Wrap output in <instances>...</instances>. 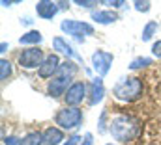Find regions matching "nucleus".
Instances as JSON below:
<instances>
[{"label": "nucleus", "instance_id": "f257e3e1", "mask_svg": "<svg viewBox=\"0 0 161 145\" xmlns=\"http://www.w3.org/2000/svg\"><path fill=\"white\" fill-rule=\"evenodd\" d=\"M109 130H111L114 140H118L122 143H127V142H133L141 134V123L131 115H116L111 121Z\"/></svg>", "mask_w": 161, "mask_h": 145}, {"label": "nucleus", "instance_id": "f03ea898", "mask_svg": "<svg viewBox=\"0 0 161 145\" xmlns=\"http://www.w3.org/2000/svg\"><path fill=\"white\" fill-rule=\"evenodd\" d=\"M77 72V65L73 62H64L60 67L56 76L49 82V88H47V93L53 97V99H58L62 95H66V91L71 88L69 82H71V76Z\"/></svg>", "mask_w": 161, "mask_h": 145}, {"label": "nucleus", "instance_id": "7ed1b4c3", "mask_svg": "<svg viewBox=\"0 0 161 145\" xmlns=\"http://www.w3.org/2000/svg\"><path fill=\"white\" fill-rule=\"evenodd\" d=\"M142 80L137 76H127L122 78L120 82L113 88V95L122 102H135L137 99L142 97Z\"/></svg>", "mask_w": 161, "mask_h": 145}, {"label": "nucleus", "instance_id": "20e7f679", "mask_svg": "<svg viewBox=\"0 0 161 145\" xmlns=\"http://www.w3.org/2000/svg\"><path fill=\"white\" fill-rule=\"evenodd\" d=\"M56 125H60L62 128L66 130H71V128H77L80 123H82V112L79 108H73V106H68V108L60 110L54 117Z\"/></svg>", "mask_w": 161, "mask_h": 145}, {"label": "nucleus", "instance_id": "39448f33", "mask_svg": "<svg viewBox=\"0 0 161 145\" xmlns=\"http://www.w3.org/2000/svg\"><path fill=\"white\" fill-rule=\"evenodd\" d=\"M60 28H62L68 36H73L79 43L84 41V36H94V26L88 24V22H80V21L66 19V21H62Z\"/></svg>", "mask_w": 161, "mask_h": 145}, {"label": "nucleus", "instance_id": "423d86ee", "mask_svg": "<svg viewBox=\"0 0 161 145\" xmlns=\"http://www.w3.org/2000/svg\"><path fill=\"white\" fill-rule=\"evenodd\" d=\"M43 50L38 47H32V48H26L19 54V65L25 67V69H34V67H41L43 63Z\"/></svg>", "mask_w": 161, "mask_h": 145}, {"label": "nucleus", "instance_id": "0eeeda50", "mask_svg": "<svg viewBox=\"0 0 161 145\" xmlns=\"http://www.w3.org/2000/svg\"><path fill=\"white\" fill-rule=\"evenodd\" d=\"M84 97H86V84H84V82H73L71 88L66 91L64 101H66L68 106L77 108V104H80V102L84 101Z\"/></svg>", "mask_w": 161, "mask_h": 145}, {"label": "nucleus", "instance_id": "6e6552de", "mask_svg": "<svg viewBox=\"0 0 161 145\" xmlns=\"http://www.w3.org/2000/svg\"><path fill=\"white\" fill-rule=\"evenodd\" d=\"M113 60H114L113 54L111 52H105V50H96L92 54V65H94V69H96V72L99 76H105L109 72Z\"/></svg>", "mask_w": 161, "mask_h": 145}, {"label": "nucleus", "instance_id": "1a4fd4ad", "mask_svg": "<svg viewBox=\"0 0 161 145\" xmlns=\"http://www.w3.org/2000/svg\"><path fill=\"white\" fill-rule=\"evenodd\" d=\"M62 63H60V60H58V56L56 54H49L45 60H43V63H41V67L38 69L41 78H51L54 72H58V67H60Z\"/></svg>", "mask_w": 161, "mask_h": 145}, {"label": "nucleus", "instance_id": "9d476101", "mask_svg": "<svg viewBox=\"0 0 161 145\" xmlns=\"http://www.w3.org/2000/svg\"><path fill=\"white\" fill-rule=\"evenodd\" d=\"M53 47H54V50H58V52L66 54L68 58H73V60H77V62L82 63V56H79V54L75 52V48H73L69 43H66V41H64V37H54V39H53Z\"/></svg>", "mask_w": 161, "mask_h": 145}, {"label": "nucleus", "instance_id": "9b49d317", "mask_svg": "<svg viewBox=\"0 0 161 145\" xmlns=\"http://www.w3.org/2000/svg\"><path fill=\"white\" fill-rule=\"evenodd\" d=\"M58 4L56 2H51V0H40L36 4V11L41 19H53L56 13H58Z\"/></svg>", "mask_w": 161, "mask_h": 145}, {"label": "nucleus", "instance_id": "f8f14e48", "mask_svg": "<svg viewBox=\"0 0 161 145\" xmlns=\"http://www.w3.org/2000/svg\"><path fill=\"white\" fill-rule=\"evenodd\" d=\"M103 95H105L103 80H101V76H97V78H94V80H92V84H90V99H88V102L94 106V104L101 102Z\"/></svg>", "mask_w": 161, "mask_h": 145}, {"label": "nucleus", "instance_id": "ddd939ff", "mask_svg": "<svg viewBox=\"0 0 161 145\" xmlns=\"http://www.w3.org/2000/svg\"><path fill=\"white\" fill-rule=\"evenodd\" d=\"M64 142V132L56 127H49L43 132V145H58Z\"/></svg>", "mask_w": 161, "mask_h": 145}, {"label": "nucleus", "instance_id": "4468645a", "mask_svg": "<svg viewBox=\"0 0 161 145\" xmlns=\"http://www.w3.org/2000/svg\"><path fill=\"white\" fill-rule=\"evenodd\" d=\"M92 19L99 24H111V22L118 21V15L111 9H103V11H92Z\"/></svg>", "mask_w": 161, "mask_h": 145}, {"label": "nucleus", "instance_id": "2eb2a0df", "mask_svg": "<svg viewBox=\"0 0 161 145\" xmlns=\"http://www.w3.org/2000/svg\"><path fill=\"white\" fill-rule=\"evenodd\" d=\"M41 39H43V36L38 30H30V32H26L25 36L19 39V43L21 45H38V43H41Z\"/></svg>", "mask_w": 161, "mask_h": 145}, {"label": "nucleus", "instance_id": "dca6fc26", "mask_svg": "<svg viewBox=\"0 0 161 145\" xmlns=\"http://www.w3.org/2000/svg\"><path fill=\"white\" fill-rule=\"evenodd\" d=\"M23 145H41L43 143V134L41 132H28L23 140H21Z\"/></svg>", "mask_w": 161, "mask_h": 145}, {"label": "nucleus", "instance_id": "f3484780", "mask_svg": "<svg viewBox=\"0 0 161 145\" xmlns=\"http://www.w3.org/2000/svg\"><path fill=\"white\" fill-rule=\"evenodd\" d=\"M156 32H158V22H156V21H150V22L144 26V30H142V36H141L142 41H150Z\"/></svg>", "mask_w": 161, "mask_h": 145}, {"label": "nucleus", "instance_id": "a211bd4d", "mask_svg": "<svg viewBox=\"0 0 161 145\" xmlns=\"http://www.w3.org/2000/svg\"><path fill=\"white\" fill-rule=\"evenodd\" d=\"M11 76V63L8 60H0V78L8 80Z\"/></svg>", "mask_w": 161, "mask_h": 145}, {"label": "nucleus", "instance_id": "6ab92c4d", "mask_svg": "<svg viewBox=\"0 0 161 145\" xmlns=\"http://www.w3.org/2000/svg\"><path fill=\"white\" fill-rule=\"evenodd\" d=\"M146 65H152V60L150 58H135L131 63H129V69H142Z\"/></svg>", "mask_w": 161, "mask_h": 145}, {"label": "nucleus", "instance_id": "aec40b11", "mask_svg": "<svg viewBox=\"0 0 161 145\" xmlns=\"http://www.w3.org/2000/svg\"><path fill=\"white\" fill-rule=\"evenodd\" d=\"M133 6H135V9H137V11H148L152 4H150V2H146V0H144V2H141V0H137V2L133 4Z\"/></svg>", "mask_w": 161, "mask_h": 145}, {"label": "nucleus", "instance_id": "412c9836", "mask_svg": "<svg viewBox=\"0 0 161 145\" xmlns=\"http://www.w3.org/2000/svg\"><path fill=\"white\" fill-rule=\"evenodd\" d=\"M75 4L80 8H92V6H97V2H90V0H75Z\"/></svg>", "mask_w": 161, "mask_h": 145}, {"label": "nucleus", "instance_id": "4be33fe9", "mask_svg": "<svg viewBox=\"0 0 161 145\" xmlns=\"http://www.w3.org/2000/svg\"><path fill=\"white\" fill-rule=\"evenodd\" d=\"M4 143L6 145H23L21 143V140H17L15 136H8V138H4Z\"/></svg>", "mask_w": 161, "mask_h": 145}, {"label": "nucleus", "instance_id": "5701e85b", "mask_svg": "<svg viewBox=\"0 0 161 145\" xmlns=\"http://www.w3.org/2000/svg\"><path fill=\"white\" fill-rule=\"evenodd\" d=\"M79 143H82V142H80V136L75 134V136H69V138H68V142H66L64 145H79Z\"/></svg>", "mask_w": 161, "mask_h": 145}, {"label": "nucleus", "instance_id": "b1692460", "mask_svg": "<svg viewBox=\"0 0 161 145\" xmlns=\"http://www.w3.org/2000/svg\"><path fill=\"white\" fill-rule=\"evenodd\" d=\"M152 52H154V56L161 58V41H156V43L152 45Z\"/></svg>", "mask_w": 161, "mask_h": 145}, {"label": "nucleus", "instance_id": "393cba45", "mask_svg": "<svg viewBox=\"0 0 161 145\" xmlns=\"http://www.w3.org/2000/svg\"><path fill=\"white\" fill-rule=\"evenodd\" d=\"M80 145H94V140H92V134H90V132L84 134V140H82V143Z\"/></svg>", "mask_w": 161, "mask_h": 145}, {"label": "nucleus", "instance_id": "a878e982", "mask_svg": "<svg viewBox=\"0 0 161 145\" xmlns=\"http://www.w3.org/2000/svg\"><path fill=\"white\" fill-rule=\"evenodd\" d=\"M107 6H113V8H122V6H125V2H122V0H114V2H105Z\"/></svg>", "mask_w": 161, "mask_h": 145}, {"label": "nucleus", "instance_id": "bb28decb", "mask_svg": "<svg viewBox=\"0 0 161 145\" xmlns=\"http://www.w3.org/2000/svg\"><path fill=\"white\" fill-rule=\"evenodd\" d=\"M23 22H25V24H32V19H30V17H25Z\"/></svg>", "mask_w": 161, "mask_h": 145}, {"label": "nucleus", "instance_id": "cd10ccee", "mask_svg": "<svg viewBox=\"0 0 161 145\" xmlns=\"http://www.w3.org/2000/svg\"><path fill=\"white\" fill-rule=\"evenodd\" d=\"M6 48H8V45H6V43H2V45H0V52L4 54V52H6Z\"/></svg>", "mask_w": 161, "mask_h": 145}, {"label": "nucleus", "instance_id": "c85d7f7f", "mask_svg": "<svg viewBox=\"0 0 161 145\" xmlns=\"http://www.w3.org/2000/svg\"><path fill=\"white\" fill-rule=\"evenodd\" d=\"M58 8H60V9H66V8H68V4H66V2H60V4H58Z\"/></svg>", "mask_w": 161, "mask_h": 145}, {"label": "nucleus", "instance_id": "c756f323", "mask_svg": "<svg viewBox=\"0 0 161 145\" xmlns=\"http://www.w3.org/2000/svg\"><path fill=\"white\" fill-rule=\"evenodd\" d=\"M107 145H113V143H107Z\"/></svg>", "mask_w": 161, "mask_h": 145}]
</instances>
